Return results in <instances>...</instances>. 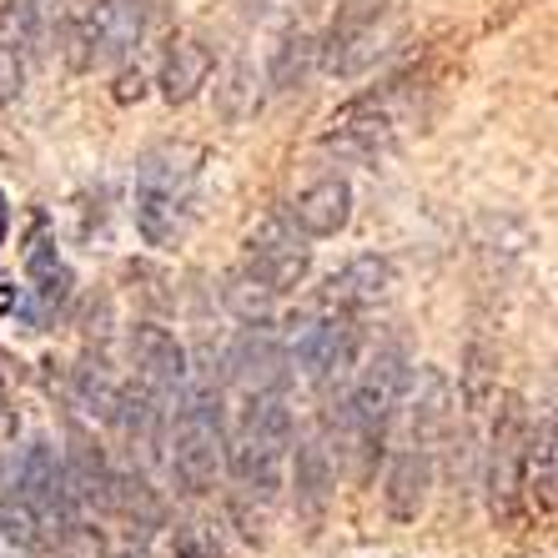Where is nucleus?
Returning <instances> with one entry per match:
<instances>
[{"label": "nucleus", "instance_id": "a878e982", "mask_svg": "<svg viewBox=\"0 0 558 558\" xmlns=\"http://www.w3.org/2000/svg\"><path fill=\"white\" fill-rule=\"evenodd\" d=\"M21 433V413H15V398H11V383L0 373V442H11Z\"/></svg>", "mask_w": 558, "mask_h": 558}, {"label": "nucleus", "instance_id": "a211bd4d", "mask_svg": "<svg viewBox=\"0 0 558 558\" xmlns=\"http://www.w3.org/2000/svg\"><path fill=\"white\" fill-rule=\"evenodd\" d=\"M388 287H392V267L383 257H352L342 272L327 277L323 287V307L332 312H363V307H377V302L388 298Z\"/></svg>", "mask_w": 558, "mask_h": 558}, {"label": "nucleus", "instance_id": "dca6fc26", "mask_svg": "<svg viewBox=\"0 0 558 558\" xmlns=\"http://www.w3.org/2000/svg\"><path fill=\"white\" fill-rule=\"evenodd\" d=\"M292 227H298L307 242H323V236H338L352 221V186L342 177H317L312 186H302L287 207Z\"/></svg>", "mask_w": 558, "mask_h": 558}, {"label": "nucleus", "instance_id": "7ed1b4c3", "mask_svg": "<svg viewBox=\"0 0 558 558\" xmlns=\"http://www.w3.org/2000/svg\"><path fill=\"white\" fill-rule=\"evenodd\" d=\"M292 458V408L287 392H247L236 433L227 438V468L236 488L257 504H272Z\"/></svg>", "mask_w": 558, "mask_h": 558}, {"label": "nucleus", "instance_id": "2eb2a0df", "mask_svg": "<svg viewBox=\"0 0 558 558\" xmlns=\"http://www.w3.org/2000/svg\"><path fill=\"white\" fill-rule=\"evenodd\" d=\"M26 277H31V287L15 298V307H21V317H26V323H51L56 312L71 302V267L61 262V252H56V242L46 232L31 236Z\"/></svg>", "mask_w": 558, "mask_h": 558}, {"label": "nucleus", "instance_id": "f03ea898", "mask_svg": "<svg viewBox=\"0 0 558 558\" xmlns=\"http://www.w3.org/2000/svg\"><path fill=\"white\" fill-rule=\"evenodd\" d=\"M167 448L171 478L186 494H207L227 463V413H221L217 377H186L177 408H167Z\"/></svg>", "mask_w": 558, "mask_h": 558}, {"label": "nucleus", "instance_id": "c85d7f7f", "mask_svg": "<svg viewBox=\"0 0 558 558\" xmlns=\"http://www.w3.org/2000/svg\"><path fill=\"white\" fill-rule=\"evenodd\" d=\"M15 307V292H11V287H0V312H11Z\"/></svg>", "mask_w": 558, "mask_h": 558}, {"label": "nucleus", "instance_id": "393cba45", "mask_svg": "<svg viewBox=\"0 0 558 558\" xmlns=\"http://www.w3.org/2000/svg\"><path fill=\"white\" fill-rule=\"evenodd\" d=\"M26 61H31V46L21 40V31L0 15V101H15L21 86H26Z\"/></svg>", "mask_w": 558, "mask_h": 558}, {"label": "nucleus", "instance_id": "20e7f679", "mask_svg": "<svg viewBox=\"0 0 558 558\" xmlns=\"http://www.w3.org/2000/svg\"><path fill=\"white\" fill-rule=\"evenodd\" d=\"M408 352L398 342H383L363 363L357 383H352V398H348V438H352V453L363 463V473H373L377 458L388 453V438H392V423H398V408H403V392H408Z\"/></svg>", "mask_w": 558, "mask_h": 558}, {"label": "nucleus", "instance_id": "bb28decb", "mask_svg": "<svg viewBox=\"0 0 558 558\" xmlns=\"http://www.w3.org/2000/svg\"><path fill=\"white\" fill-rule=\"evenodd\" d=\"M292 5H298V0H252V15L272 21V15H292Z\"/></svg>", "mask_w": 558, "mask_h": 558}, {"label": "nucleus", "instance_id": "c756f323", "mask_svg": "<svg viewBox=\"0 0 558 558\" xmlns=\"http://www.w3.org/2000/svg\"><path fill=\"white\" fill-rule=\"evenodd\" d=\"M182 558H202V554H196V548H186V554H182Z\"/></svg>", "mask_w": 558, "mask_h": 558}, {"label": "nucleus", "instance_id": "f8f14e48", "mask_svg": "<svg viewBox=\"0 0 558 558\" xmlns=\"http://www.w3.org/2000/svg\"><path fill=\"white\" fill-rule=\"evenodd\" d=\"M438 453L442 448H433V442H423L417 433L403 428V438H398V448H392V458H388V478H383V498H388V513L398 523H408V519L423 513Z\"/></svg>", "mask_w": 558, "mask_h": 558}, {"label": "nucleus", "instance_id": "b1692460", "mask_svg": "<svg viewBox=\"0 0 558 558\" xmlns=\"http://www.w3.org/2000/svg\"><path fill=\"white\" fill-rule=\"evenodd\" d=\"M71 398H76L81 413H92V417H101V423H111V417H117L121 388H117V377L106 373L101 363H86V367H76V377H71Z\"/></svg>", "mask_w": 558, "mask_h": 558}, {"label": "nucleus", "instance_id": "9d476101", "mask_svg": "<svg viewBox=\"0 0 558 558\" xmlns=\"http://www.w3.org/2000/svg\"><path fill=\"white\" fill-rule=\"evenodd\" d=\"M242 267H247V272L272 292V298H282V292H292V287L307 277L312 247H307V236L292 227L287 211H272V217H262L257 227H252L247 262H242Z\"/></svg>", "mask_w": 558, "mask_h": 558}, {"label": "nucleus", "instance_id": "412c9836", "mask_svg": "<svg viewBox=\"0 0 558 558\" xmlns=\"http://www.w3.org/2000/svg\"><path fill=\"white\" fill-rule=\"evenodd\" d=\"M317 65H323L317 36H307V31H287L282 46L272 51V65H267V86H272V92H302Z\"/></svg>", "mask_w": 558, "mask_h": 558}, {"label": "nucleus", "instance_id": "0eeeda50", "mask_svg": "<svg viewBox=\"0 0 558 558\" xmlns=\"http://www.w3.org/2000/svg\"><path fill=\"white\" fill-rule=\"evenodd\" d=\"M0 488H11V494L36 513L51 544L81 519V504H76V494H71V478H65V458L56 453L51 442H31L26 453L0 473Z\"/></svg>", "mask_w": 558, "mask_h": 558}, {"label": "nucleus", "instance_id": "5701e85b", "mask_svg": "<svg viewBox=\"0 0 558 558\" xmlns=\"http://www.w3.org/2000/svg\"><path fill=\"white\" fill-rule=\"evenodd\" d=\"M257 106H262L257 65H252V61H236L232 71L221 76V86H217V111L227 121H247V117H257Z\"/></svg>", "mask_w": 558, "mask_h": 558}, {"label": "nucleus", "instance_id": "cd10ccee", "mask_svg": "<svg viewBox=\"0 0 558 558\" xmlns=\"http://www.w3.org/2000/svg\"><path fill=\"white\" fill-rule=\"evenodd\" d=\"M5 232H11V207H5V196H0V242H5Z\"/></svg>", "mask_w": 558, "mask_h": 558}, {"label": "nucleus", "instance_id": "f3484780", "mask_svg": "<svg viewBox=\"0 0 558 558\" xmlns=\"http://www.w3.org/2000/svg\"><path fill=\"white\" fill-rule=\"evenodd\" d=\"M211 71H217V56H211V46L202 36H192V31H182V36H171L167 51H161L156 86H161V96H167L171 106H186L211 81Z\"/></svg>", "mask_w": 558, "mask_h": 558}, {"label": "nucleus", "instance_id": "39448f33", "mask_svg": "<svg viewBox=\"0 0 558 558\" xmlns=\"http://www.w3.org/2000/svg\"><path fill=\"white\" fill-rule=\"evenodd\" d=\"M533 417L519 392L494 398V423H488V448H483V488L494 519H513L523 504V463H529Z\"/></svg>", "mask_w": 558, "mask_h": 558}, {"label": "nucleus", "instance_id": "6ab92c4d", "mask_svg": "<svg viewBox=\"0 0 558 558\" xmlns=\"http://www.w3.org/2000/svg\"><path fill=\"white\" fill-rule=\"evenodd\" d=\"M554 483H558V433L554 413L538 417V428L529 433V463H523V498L538 504V513H554Z\"/></svg>", "mask_w": 558, "mask_h": 558}, {"label": "nucleus", "instance_id": "ddd939ff", "mask_svg": "<svg viewBox=\"0 0 558 558\" xmlns=\"http://www.w3.org/2000/svg\"><path fill=\"white\" fill-rule=\"evenodd\" d=\"M232 377L242 392H287V377H292V357H287V342L267 317L242 327V338L232 348Z\"/></svg>", "mask_w": 558, "mask_h": 558}, {"label": "nucleus", "instance_id": "6e6552de", "mask_svg": "<svg viewBox=\"0 0 558 558\" xmlns=\"http://www.w3.org/2000/svg\"><path fill=\"white\" fill-rule=\"evenodd\" d=\"M142 36H146L142 0H92L65 26V46H71V65L76 71H101V65L126 61L142 46Z\"/></svg>", "mask_w": 558, "mask_h": 558}, {"label": "nucleus", "instance_id": "9b49d317", "mask_svg": "<svg viewBox=\"0 0 558 558\" xmlns=\"http://www.w3.org/2000/svg\"><path fill=\"white\" fill-rule=\"evenodd\" d=\"M392 142H398V117L377 96L348 101L323 131V146L332 156H342V161H377V156L392 151Z\"/></svg>", "mask_w": 558, "mask_h": 558}, {"label": "nucleus", "instance_id": "423d86ee", "mask_svg": "<svg viewBox=\"0 0 558 558\" xmlns=\"http://www.w3.org/2000/svg\"><path fill=\"white\" fill-rule=\"evenodd\" d=\"M392 40H398V15L388 11V0H348V5H338L317 51H323V65L332 76L352 81L373 71L392 51Z\"/></svg>", "mask_w": 558, "mask_h": 558}, {"label": "nucleus", "instance_id": "4be33fe9", "mask_svg": "<svg viewBox=\"0 0 558 558\" xmlns=\"http://www.w3.org/2000/svg\"><path fill=\"white\" fill-rule=\"evenodd\" d=\"M338 488V458L323 438H307L298 448V504L307 513H323V504Z\"/></svg>", "mask_w": 558, "mask_h": 558}, {"label": "nucleus", "instance_id": "aec40b11", "mask_svg": "<svg viewBox=\"0 0 558 558\" xmlns=\"http://www.w3.org/2000/svg\"><path fill=\"white\" fill-rule=\"evenodd\" d=\"M65 478H71V494H76L81 508H111V494H117V473H111V463L101 458V448H92V442H71L65 448Z\"/></svg>", "mask_w": 558, "mask_h": 558}, {"label": "nucleus", "instance_id": "4468645a", "mask_svg": "<svg viewBox=\"0 0 558 558\" xmlns=\"http://www.w3.org/2000/svg\"><path fill=\"white\" fill-rule=\"evenodd\" d=\"M131 367H136V388L156 392L161 403H171L177 392H182V383L192 377V367H186V348L177 338H171L167 327L156 323H142L136 332H131Z\"/></svg>", "mask_w": 558, "mask_h": 558}, {"label": "nucleus", "instance_id": "f257e3e1", "mask_svg": "<svg viewBox=\"0 0 558 558\" xmlns=\"http://www.w3.org/2000/svg\"><path fill=\"white\" fill-rule=\"evenodd\" d=\"M196 192H202V151L186 142L151 146L136 167V192H131L136 232L151 247H177L196 221Z\"/></svg>", "mask_w": 558, "mask_h": 558}, {"label": "nucleus", "instance_id": "1a4fd4ad", "mask_svg": "<svg viewBox=\"0 0 558 558\" xmlns=\"http://www.w3.org/2000/svg\"><path fill=\"white\" fill-rule=\"evenodd\" d=\"M357 342L363 338H357L352 312L327 307L323 317H312L298 338H292L287 357L302 367V377H307L312 388H338V383L352 377V367H357Z\"/></svg>", "mask_w": 558, "mask_h": 558}]
</instances>
